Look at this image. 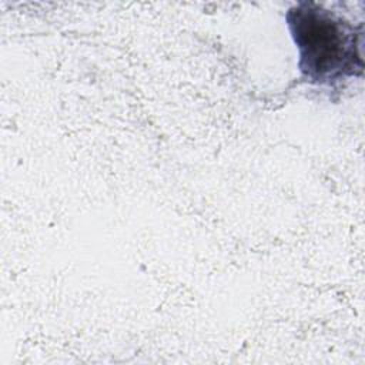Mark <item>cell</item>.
Segmentation results:
<instances>
[{
  "instance_id": "6da1fadb",
  "label": "cell",
  "mask_w": 365,
  "mask_h": 365,
  "mask_svg": "<svg viewBox=\"0 0 365 365\" xmlns=\"http://www.w3.org/2000/svg\"><path fill=\"white\" fill-rule=\"evenodd\" d=\"M287 21L308 81L332 86L362 70L355 29L342 17L315 3H298Z\"/></svg>"
}]
</instances>
